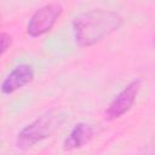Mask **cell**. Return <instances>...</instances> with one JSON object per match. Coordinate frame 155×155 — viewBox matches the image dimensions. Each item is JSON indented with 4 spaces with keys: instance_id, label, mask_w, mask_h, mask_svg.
Instances as JSON below:
<instances>
[{
    "instance_id": "6da1fadb",
    "label": "cell",
    "mask_w": 155,
    "mask_h": 155,
    "mask_svg": "<svg viewBox=\"0 0 155 155\" xmlns=\"http://www.w3.org/2000/svg\"><path fill=\"white\" fill-rule=\"evenodd\" d=\"M122 17L110 10L94 8L76 16L73 19L75 42L81 47L92 46L122 25Z\"/></svg>"
},
{
    "instance_id": "7a4b0ae2",
    "label": "cell",
    "mask_w": 155,
    "mask_h": 155,
    "mask_svg": "<svg viewBox=\"0 0 155 155\" xmlns=\"http://www.w3.org/2000/svg\"><path fill=\"white\" fill-rule=\"evenodd\" d=\"M65 115L61 110H50L40 115L33 122L24 126L17 134L16 145L19 149H29L36 143L52 136L64 122Z\"/></svg>"
},
{
    "instance_id": "3957f363",
    "label": "cell",
    "mask_w": 155,
    "mask_h": 155,
    "mask_svg": "<svg viewBox=\"0 0 155 155\" xmlns=\"http://www.w3.org/2000/svg\"><path fill=\"white\" fill-rule=\"evenodd\" d=\"M63 7L58 2H51L41 6L38 8L33 16L30 17L28 25H27V31L30 36L36 38L46 34L52 29L59 16L62 15Z\"/></svg>"
},
{
    "instance_id": "277c9868",
    "label": "cell",
    "mask_w": 155,
    "mask_h": 155,
    "mask_svg": "<svg viewBox=\"0 0 155 155\" xmlns=\"http://www.w3.org/2000/svg\"><path fill=\"white\" fill-rule=\"evenodd\" d=\"M140 90V80L136 79L128 82L110 102L105 110V119L115 120L126 114L133 105Z\"/></svg>"
},
{
    "instance_id": "5b68a950",
    "label": "cell",
    "mask_w": 155,
    "mask_h": 155,
    "mask_svg": "<svg viewBox=\"0 0 155 155\" xmlns=\"http://www.w3.org/2000/svg\"><path fill=\"white\" fill-rule=\"evenodd\" d=\"M33 79H34L33 67L29 64H19L16 68H13L10 71V74L4 79L0 90L4 94H11L15 91L31 82Z\"/></svg>"
},
{
    "instance_id": "8992f818",
    "label": "cell",
    "mask_w": 155,
    "mask_h": 155,
    "mask_svg": "<svg viewBox=\"0 0 155 155\" xmlns=\"http://www.w3.org/2000/svg\"><path fill=\"white\" fill-rule=\"evenodd\" d=\"M92 134H93V131L90 125L84 124V122L76 124L70 131V133L67 136V138L64 139L63 148L65 150H73V149L81 148L91 139Z\"/></svg>"
},
{
    "instance_id": "52a82bcc",
    "label": "cell",
    "mask_w": 155,
    "mask_h": 155,
    "mask_svg": "<svg viewBox=\"0 0 155 155\" xmlns=\"http://www.w3.org/2000/svg\"><path fill=\"white\" fill-rule=\"evenodd\" d=\"M11 36L6 33H0V56L4 54V52L10 47L11 45Z\"/></svg>"
}]
</instances>
